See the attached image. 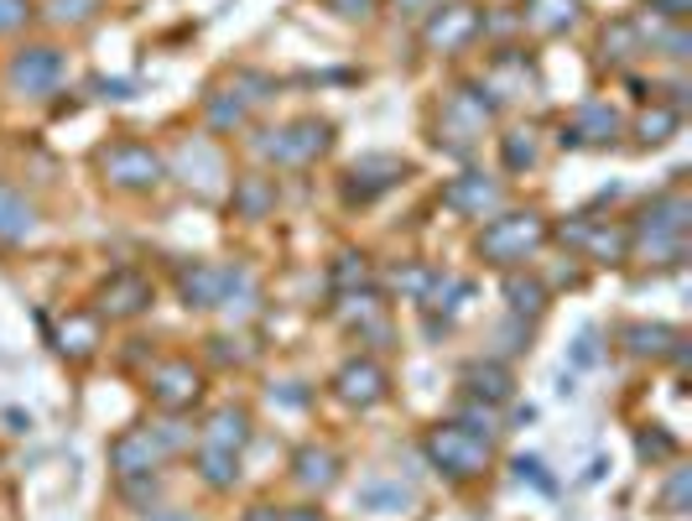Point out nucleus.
Wrapping results in <instances>:
<instances>
[{
	"label": "nucleus",
	"instance_id": "f257e3e1",
	"mask_svg": "<svg viewBox=\"0 0 692 521\" xmlns=\"http://www.w3.org/2000/svg\"><path fill=\"white\" fill-rule=\"evenodd\" d=\"M547 220L542 214H500V220H490L484 230H479V241H475V251L490 266H515V260H526V256H536L542 245H547Z\"/></svg>",
	"mask_w": 692,
	"mask_h": 521
},
{
	"label": "nucleus",
	"instance_id": "f03ea898",
	"mask_svg": "<svg viewBox=\"0 0 692 521\" xmlns=\"http://www.w3.org/2000/svg\"><path fill=\"white\" fill-rule=\"evenodd\" d=\"M688 224H692V203L682 199V193L651 199L646 214H640V251H646V256L682 260L688 256Z\"/></svg>",
	"mask_w": 692,
	"mask_h": 521
},
{
	"label": "nucleus",
	"instance_id": "7ed1b4c3",
	"mask_svg": "<svg viewBox=\"0 0 692 521\" xmlns=\"http://www.w3.org/2000/svg\"><path fill=\"white\" fill-rule=\"evenodd\" d=\"M422 448H427L433 469H443L448 480H475V475H484V464H490V439H479V433L458 428V422L433 428Z\"/></svg>",
	"mask_w": 692,
	"mask_h": 521
},
{
	"label": "nucleus",
	"instance_id": "20e7f679",
	"mask_svg": "<svg viewBox=\"0 0 692 521\" xmlns=\"http://www.w3.org/2000/svg\"><path fill=\"white\" fill-rule=\"evenodd\" d=\"M490 89L484 84H469V89H458L454 100L443 104V121H437V146H448V152H469L479 136H484V125L494 115V100H484Z\"/></svg>",
	"mask_w": 692,
	"mask_h": 521
},
{
	"label": "nucleus",
	"instance_id": "39448f33",
	"mask_svg": "<svg viewBox=\"0 0 692 521\" xmlns=\"http://www.w3.org/2000/svg\"><path fill=\"white\" fill-rule=\"evenodd\" d=\"M328 141H334L328 121H292V125H281V131H260L256 152L266 162H277V167H302V162L323 157Z\"/></svg>",
	"mask_w": 692,
	"mask_h": 521
},
{
	"label": "nucleus",
	"instance_id": "423d86ee",
	"mask_svg": "<svg viewBox=\"0 0 692 521\" xmlns=\"http://www.w3.org/2000/svg\"><path fill=\"white\" fill-rule=\"evenodd\" d=\"M99 173H104V182H115L125 193H141V188H157L167 162L152 146H141V141H115V146L99 152Z\"/></svg>",
	"mask_w": 692,
	"mask_h": 521
},
{
	"label": "nucleus",
	"instance_id": "0eeeda50",
	"mask_svg": "<svg viewBox=\"0 0 692 521\" xmlns=\"http://www.w3.org/2000/svg\"><path fill=\"white\" fill-rule=\"evenodd\" d=\"M5 84L16 89V95H53L63 84V53L58 47H21L11 68H5Z\"/></svg>",
	"mask_w": 692,
	"mask_h": 521
},
{
	"label": "nucleus",
	"instance_id": "6e6552de",
	"mask_svg": "<svg viewBox=\"0 0 692 521\" xmlns=\"http://www.w3.org/2000/svg\"><path fill=\"white\" fill-rule=\"evenodd\" d=\"M146 386H152V401H157L161 412H188L203 397V370L193 361H161L146 376Z\"/></svg>",
	"mask_w": 692,
	"mask_h": 521
},
{
	"label": "nucleus",
	"instance_id": "1a4fd4ad",
	"mask_svg": "<svg viewBox=\"0 0 692 521\" xmlns=\"http://www.w3.org/2000/svg\"><path fill=\"white\" fill-rule=\"evenodd\" d=\"M161 459H167V443H161L157 428H131V433H120V439L110 443V464H115L120 480L152 475Z\"/></svg>",
	"mask_w": 692,
	"mask_h": 521
},
{
	"label": "nucleus",
	"instance_id": "9d476101",
	"mask_svg": "<svg viewBox=\"0 0 692 521\" xmlns=\"http://www.w3.org/2000/svg\"><path fill=\"white\" fill-rule=\"evenodd\" d=\"M479 11L475 5H443V11H433V21L422 26V42L433 47V53H458V47H469V42L479 37Z\"/></svg>",
	"mask_w": 692,
	"mask_h": 521
},
{
	"label": "nucleus",
	"instance_id": "9b49d317",
	"mask_svg": "<svg viewBox=\"0 0 692 521\" xmlns=\"http://www.w3.org/2000/svg\"><path fill=\"white\" fill-rule=\"evenodd\" d=\"M443 203L454 214H469V220H490L494 209L505 203V188L494 178H484V173H464V178H454L443 188Z\"/></svg>",
	"mask_w": 692,
	"mask_h": 521
},
{
	"label": "nucleus",
	"instance_id": "f8f14e48",
	"mask_svg": "<svg viewBox=\"0 0 692 521\" xmlns=\"http://www.w3.org/2000/svg\"><path fill=\"white\" fill-rule=\"evenodd\" d=\"M152 281L141 277V271H115V277L99 287V313L104 319H136V313H146L152 308Z\"/></svg>",
	"mask_w": 692,
	"mask_h": 521
},
{
	"label": "nucleus",
	"instance_id": "ddd939ff",
	"mask_svg": "<svg viewBox=\"0 0 692 521\" xmlns=\"http://www.w3.org/2000/svg\"><path fill=\"white\" fill-rule=\"evenodd\" d=\"M401 178H406V162L365 157V162L349 167V178H344V199H349V203H370V199H380L386 188H395Z\"/></svg>",
	"mask_w": 692,
	"mask_h": 521
},
{
	"label": "nucleus",
	"instance_id": "4468645a",
	"mask_svg": "<svg viewBox=\"0 0 692 521\" xmlns=\"http://www.w3.org/2000/svg\"><path fill=\"white\" fill-rule=\"evenodd\" d=\"M386 370H380L370 355H359V361L349 365H338V376H334V397L338 401H349V407H376L380 397H386Z\"/></svg>",
	"mask_w": 692,
	"mask_h": 521
},
{
	"label": "nucleus",
	"instance_id": "2eb2a0df",
	"mask_svg": "<svg viewBox=\"0 0 692 521\" xmlns=\"http://www.w3.org/2000/svg\"><path fill=\"white\" fill-rule=\"evenodd\" d=\"M338 319L355 329L359 340H376V344H386L391 340V323H386V308H380V298L376 292H338V308H334Z\"/></svg>",
	"mask_w": 692,
	"mask_h": 521
},
{
	"label": "nucleus",
	"instance_id": "dca6fc26",
	"mask_svg": "<svg viewBox=\"0 0 692 521\" xmlns=\"http://www.w3.org/2000/svg\"><path fill=\"white\" fill-rule=\"evenodd\" d=\"M620 136V115L610 104H583L573 121L562 125V146H610Z\"/></svg>",
	"mask_w": 692,
	"mask_h": 521
},
{
	"label": "nucleus",
	"instance_id": "f3484780",
	"mask_svg": "<svg viewBox=\"0 0 692 521\" xmlns=\"http://www.w3.org/2000/svg\"><path fill=\"white\" fill-rule=\"evenodd\" d=\"M219 277L224 266H209V260H188L178 266V292L188 308H219Z\"/></svg>",
	"mask_w": 692,
	"mask_h": 521
},
{
	"label": "nucleus",
	"instance_id": "a211bd4d",
	"mask_svg": "<svg viewBox=\"0 0 692 521\" xmlns=\"http://www.w3.org/2000/svg\"><path fill=\"white\" fill-rule=\"evenodd\" d=\"M464 386H469V397L484 401V407H500V401H511V370L494 361H475L464 365Z\"/></svg>",
	"mask_w": 692,
	"mask_h": 521
},
{
	"label": "nucleus",
	"instance_id": "6ab92c4d",
	"mask_svg": "<svg viewBox=\"0 0 692 521\" xmlns=\"http://www.w3.org/2000/svg\"><path fill=\"white\" fill-rule=\"evenodd\" d=\"M292 475H297V485H308V490H328V485L338 480V454L323 448V443H308V448H297Z\"/></svg>",
	"mask_w": 692,
	"mask_h": 521
},
{
	"label": "nucleus",
	"instance_id": "aec40b11",
	"mask_svg": "<svg viewBox=\"0 0 692 521\" xmlns=\"http://www.w3.org/2000/svg\"><path fill=\"white\" fill-rule=\"evenodd\" d=\"M620 344L630 350L635 361H656V355H672L677 344H682V334L667 329V323H630V329L620 334Z\"/></svg>",
	"mask_w": 692,
	"mask_h": 521
},
{
	"label": "nucleus",
	"instance_id": "412c9836",
	"mask_svg": "<svg viewBox=\"0 0 692 521\" xmlns=\"http://www.w3.org/2000/svg\"><path fill=\"white\" fill-rule=\"evenodd\" d=\"M203 443L209 448H224V454H239L250 443V418L239 407H219L214 418H209V428H203Z\"/></svg>",
	"mask_w": 692,
	"mask_h": 521
},
{
	"label": "nucleus",
	"instance_id": "4be33fe9",
	"mask_svg": "<svg viewBox=\"0 0 692 521\" xmlns=\"http://www.w3.org/2000/svg\"><path fill=\"white\" fill-rule=\"evenodd\" d=\"M32 230H37V209L21 199L11 182H0V241L16 245V241H26Z\"/></svg>",
	"mask_w": 692,
	"mask_h": 521
},
{
	"label": "nucleus",
	"instance_id": "5701e85b",
	"mask_svg": "<svg viewBox=\"0 0 692 521\" xmlns=\"http://www.w3.org/2000/svg\"><path fill=\"white\" fill-rule=\"evenodd\" d=\"M359 506L376 511V517H395V511H412L416 496L401 480H365L359 485Z\"/></svg>",
	"mask_w": 692,
	"mask_h": 521
},
{
	"label": "nucleus",
	"instance_id": "b1692460",
	"mask_svg": "<svg viewBox=\"0 0 692 521\" xmlns=\"http://www.w3.org/2000/svg\"><path fill=\"white\" fill-rule=\"evenodd\" d=\"M235 209L245 220H266L277 209V182L271 178H239L235 182Z\"/></svg>",
	"mask_w": 692,
	"mask_h": 521
},
{
	"label": "nucleus",
	"instance_id": "393cba45",
	"mask_svg": "<svg viewBox=\"0 0 692 521\" xmlns=\"http://www.w3.org/2000/svg\"><path fill=\"white\" fill-rule=\"evenodd\" d=\"M526 21H532L536 32L557 37V32H568L578 21V0H532V5H526Z\"/></svg>",
	"mask_w": 692,
	"mask_h": 521
},
{
	"label": "nucleus",
	"instance_id": "a878e982",
	"mask_svg": "<svg viewBox=\"0 0 692 521\" xmlns=\"http://www.w3.org/2000/svg\"><path fill=\"white\" fill-rule=\"evenodd\" d=\"M198 475L214 485V490H230L239 480V454H224V448H198Z\"/></svg>",
	"mask_w": 692,
	"mask_h": 521
},
{
	"label": "nucleus",
	"instance_id": "bb28decb",
	"mask_svg": "<svg viewBox=\"0 0 692 521\" xmlns=\"http://www.w3.org/2000/svg\"><path fill=\"white\" fill-rule=\"evenodd\" d=\"M505 298H511L515 319H536V313L547 308V287L536 277H505Z\"/></svg>",
	"mask_w": 692,
	"mask_h": 521
},
{
	"label": "nucleus",
	"instance_id": "cd10ccee",
	"mask_svg": "<svg viewBox=\"0 0 692 521\" xmlns=\"http://www.w3.org/2000/svg\"><path fill=\"white\" fill-rule=\"evenodd\" d=\"M94 344H99V323H94V319L74 313V319L63 323V334H58V350H63V355H74V361H89V355H94Z\"/></svg>",
	"mask_w": 692,
	"mask_h": 521
},
{
	"label": "nucleus",
	"instance_id": "c85d7f7f",
	"mask_svg": "<svg viewBox=\"0 0 692 521\" xmlns=\"http://www.w3.org/2000/svg\"><path fill=\"white\" fill-rule=\"evenodd\" d=\"M682 125V110H672V104H651V110H640V121H635V136L646 141V146H656V141H667Z\"/></svg>",
	"mask_w": 692,
	"mask_h": 521
},
{
	"label": "nucleus",
	"instance_id": "c756f323",
	"mask_svg": "<svg viewBox=\"0 0 692 521\" xmlns=\"http://www.w3.org/2000/svg\"><path fill=\"white\" fill-rule=\"evenodd\" d=\"M604 53H610L614 63L635 58V53H646V32H640L635 21H614L610 32H604Z\"/></svg>",
	"mask_w": 692,
	"mask_h": 521
},
{
	"label": "nucleus",
	"instance_id": "7c9ffc66",
	"mask_svg": "<svg viewBox=\"0 0 692 521\" xmlns=\"http://www.w3.org/2000/svg\"><path fill=\"white\" fill-rule=\"evenodd\" d=\"M99 11H104V0H47V16L58 21V26H83Z\"/></svg>",
	"mask_w": 692,
	"mask_h": 521
},
{
	"label": "nucleus",
	"instance_id": "2f4dec72",
	"mask_svg": "<svg viewBox=\"0 0 692 521\" xmlns=\"http://www.w3.org/2000/svg\"><path fill=\"white\" fill-rule=\"evenodd\" d=\"M365 281H370V260L359 256V251H344V256L334 260V287L338 292H355Z\"/></svg>",
	"mask_w": 692,
	"mask_h": 521
},
{
	"label": "nucleus",
	"instance_id": "473e14b6",
	"mask_svg": "<svg viewBox=\"0 0 692 521\" xmlns=\"http://www.w3.org/2000/svg\"><path fill=\"white\" fill-rule=\"evenodd\" d=\"M239 121H245V100H235V89L209 100V125H214V131H235Z\"/></svg>",
	"mask_w": 692,
	"mask_h": 521
},
{
	"label": "nucleus",
	"instance_id": "72a5a7b5",
	"mask_svg": "<svg viewBox=\"0 0 692 521\" xmlns=\"http://www.w3.org/2000/svg\"><path fill=\"white\" fill-rule=\"evenodd\" d=\"M635 448H640V459L661 464V459H672L677 454V439L672 433H661V428H640V433H635Z\"/></svg>",
	"mask_w": 692,
	"mask_h": 521
},
{
	"label": "nucleus",
	"instance_id": "f704fd0d",
	"mask_svg": "<svg viewBox=\"0 0 692 521\" xmlns=\"http://www.w3.org/2000/svg\"><path fill=\"white\" fill-rule=\"evenodd\" d=\"M500 152H505V167H511V173L532 167V162H536V141H532V131H511Z\"/></svg>",
	"mask_w": 692,
	"mask_h": 521
},
{
	"label": "nucleus",
	"instance_id": "c9c22d12",
	"mask_svg": "<svg viewBox=\"0 0 692 521\" xmlns=\"http://www.w3.org/2000/svg\"><path fill=\"white\" fill-rule=\"evenodd\" d=\"M688 496H692V469H672V480L661 490V506H667L672 517H682V511H688Z\"/></svg>",
	"mask_w": 692,
	"mask_h": 521
},
{
	"label": "nucleus",
	"instance_id": "e433bc0d",
	"mask_svg": "<svg viewBox=\"0 0 692 521\" xmlns=\"http://www.w3.org/2000/svg\"><path fill=\"white\" fill-rule=\"evenodd\" d=\"M26 21H32V0H0V37L21 32Z\"/></svg>",
	"mask_w": 692,
	"mask_h": 521
},
{
	"label": "nucleus",
	"instance_id": "4c0bfd02",
	"mask_svg": "<svg viewBox=\"0 0 692 521\" xmlns=\"http://www.w3.org/2000/svg\"><path fill=\"white\" fill-rule=\"evenodd\" d=\"M458 428H469L479 439H494V407H464V418H454Z\"/></svg>",
	"mask_w": 692,
	"mask_h": 521
},
{
	"label": "nucleus",
	"instance_id": "58836bf2",
	"mask_svg": "<svg viewBox=\"0 0 692 521\" xmlns=\"http://www.w3.org/2000/svg\"><path fill=\"white\" fill-rule=\"evenodd\" d=\"M391 281L401 287V292H412V298H422V292H427V281H433V277H427L422 266H406V271H395Z\"/></svg>",
	"mask_w": 692,
	"mask_h": 521
},
{
	"label": "nucleus",
	"instance_id": "ea45409f",
	"mask_svg": "<svg viewBox=\"0 0 692 521\" xmlns=\"http://www.w3.org/2000/svg\"><path fill=\"white\" fill-rule=\"evenodd\" d=\"M328 11H338L344 21H365L376 11V0H328Z\"/></svg>",
	"mask_w": 692,
	"mask_h": 521
},
{
	"label": "nucleus",
	"instance_id": "a19ab883",
	"mask_svg": "<svg viewBox=\"0 0 692 521\" xmlns=\"http://www.w3.org/2000/svg\"><path fill=\"white\" fill-rule=\"evenodd\" d=\"M94 89L104 95V100H131V95H136V84L131 79H94Z\"/></svg>",
	"mask_w": 692,
	"mask_h": 521
},
{
	"label": "nucleus",
	"instance_id": "79ce46f5",
	"mask_svg": "<svg viewBox=\"0 0 692 521\" xmlns=\"http://www.w3.org/2000/svg\"><path fill=\"white\" fill-rule=\"evenodd\" d=\"M646 11H661L667 21H682L692 11V0H646Z\"/></svg>",
	"mask_w": 692,
	"mask_h": 521
},
{
	"label": "nucleus",
	"instance_id": "37998d69",
	"mask_svg": "<svg viewBox=\"0 0 692 521\" xmlns=\"http://www.w3.org/2000/svg\"><path fill=\"white\" fill-rule=\"evenodd\" d=\"M515 475H521V480H536L542 490H553V480L542 475V459H526V454H521V459H515Z\"/></svg>",
	"mask_w": 692,
	"mask_h": 521
},
{
	"label": "nucleus",
	"instance_id": "c03bdc74",
	"mask_svg": "<svg viewBox=\"0 0 692 521\" xmlns=\"http://www.w3.org/2000/svg\"><path fill=\"white\" fill-rule=\"evenodd\" d=\"M661 47H667V58H688L692 53V42H688V32H667V37H656Z\"/></svg>",
	"mask_w": 692,
	"mask_h": 521
},
{
	"label": "nucleus",
	"instance_id": "a18cd8bd",
	"mask_svg": "<svg viewBox=\"0 0 692 521\" xmlns=\"http://www.w3.org/2000/svg\"><path fill=\"white\" fill-rule=\"evenodd\" d=\"M281 521H323V511H313V506H292Z\"/></svg>",
	"mask_w": 692,
	"mask_h": 521
},
{
	"label": "nucleus",
	"instance_id": "49530a36",
	"mask_svg": "<svg viewBox=\"0 0 692 521\" xmlns=\"http://www.w3.org/2000/svg\"><path fill=\"white\" fill-rule=\"evenodd\" d=\"M245 521H281V517L271 511V506H250V517H245Z\"/></svg>",
	"mask_w": 692,
	"mask_h": 521
},
{
	"label": "nucleus",
	"instance_id": "de8ad7c7",
	"mask_svg": "<svg viewBox=\"0 0 692 521\" xmlns=\"http://www.w3.org/2000/svg\"><path fill=\"white\" fill-rule=\"evenodd\" d=\"M395 11H433V0H395Z\"/></svg>",
	"mask_w": 692,
	"mask_h": 521
},
{
	"label": "nucleus",
	"instance_id": "09e8293b",
	"mask_svg": "<svg viewBox=\"0 0 692 521\" xmlns=\"http://www.w3.org/2000/svg\"><path fill=\"white\" fill-rule=\"evenodd\" d=\"M578 361H583V365L593 361V334H583V340H578Z\"/></svg>",
	"mask_w": 692,
	"mask_h": 521
},
{
	"label": "nucleus",
	"instance_id": "8fccbe9b",
	"mask_svg": "<svg viewBox=\"0 0 692 521\" xmlns=\"http://www.w3.org/2000/svg\"><path fill=\"white\" fill-rule=\"evenodd\" d=\"M157 521H198V517H188V511H161Z\"/></svg>",
	"mask_w": 692,
	"mask_h": 521
}]
</instances>
